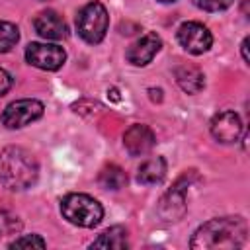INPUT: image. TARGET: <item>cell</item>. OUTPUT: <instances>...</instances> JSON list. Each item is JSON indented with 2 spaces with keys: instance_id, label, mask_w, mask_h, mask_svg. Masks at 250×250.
<instances>
[{
  "instance_id": "obj_1",
  "label": "cell",
  "mask_w": 250,
  "mask_h": 250,
  "mask_svg": "<svg viewBox=\"0 0 250 250\" xmlns=\"http://www.w3.org/2000/svg\"><path fill=\"white\" fill-rule=\"evenodd\" d=\"M248 225L242 217H217L203 223L191 236V248H240L246 242Z\"/></svg>"
},
{
  "instance_id": "obj_2",
  "label": "cell",
  "mask_w": 250,
  "mask_h": 250,
  "mask_svg": "<svg viewBox=\"0 0 250 250\" xmlns=\"http://www.w3.org/2000/svg\"><path fill=\"white\" fill-rule=\"evenodd\" d=\"M39 176L37 160L21 146H6L0 152V182L12 191L27 189Z\"/></svg>"
},
{
  "instance_id": "obj_3",
  "label": "cell",
  "mask_w": 250,
  "mask_h": 250,
  "mask_svg": "<svg viewBox=\"0 0 250 250\" xmlns=\"http://www.w3.org/2000/svg\"><path fill=\"white\" fill-rule=\"evenodd\" d=\"M61 213L68 223L76 227L92 229L100 225L104 217V207L100 205L98 199L86 193H68L61 201Z\"/></svg>"
},
{
  "instance_id": "obj_4",
  "label": "cell",
  "mask_w": 250,
  "mask_h": 250,
  "mask_svg": "<svg viewBox=\"0 0 250 250\" xmlns=\"http://www.w3.org/2000/svg\"><path fill=\"white\" fill-rule=\"evenodd\" d=\"M107 25H109V16H107V10L102 2H90L86 4L78 16H76V29H78V35L86 41V43H100L104 37H105V31H107Z\"/></svg>"
},
{
  "instance_id": "obj_5",
  "label": "cell",
  "mask_w": 250,
  "mask_h": 250,
  "mask_svg": "<svg viewBox=\"0 0 250 250\" xmlns=\"http://www.w3.org/2000/svg\"><path fill=\"white\" fill-rule=\"evenodd\" d=\"M189 174L186 172L158 201V215L162 221L166 223H176L184 217L188 203H186V193H188V186H189Z\"/></svg>"
},
{
  "instance_id": "obj_6",
  "label": "cell",
  "mask_w": 250,
  "mask_h": 250,
  "mask_svg": "<svg viewBox=\"0 0 250 250\" xmlns=\"http://www.w3.org/2000/svg\"><path fill=\"white\" fill-rule=\"evenodd\" d=\"M41 115H43V104L39 100L25 98V100H16L6 105L2 113V123L8 129H20V127L33 123Z\"/></svg>"
},
{
  "instance_id": "obj_7",
  "label": "cell",
  "mask_w": 250,
  "mask_h": 250,
  "mask_svg": "<svg viewBox=\"0 0 250 250\" xmlns=\"http://www.w3.org/2000/svg\"><path fill=\"white\" fill-rule=\"evenodd\" d=\"M25 61L41 70H59L66 61V53L55 43H29L25 47Z\"/></svg>"
},
{
  "instance_id": "obj_8",
  "label": "cell",
  "mask_w": 250,
  "mask_h": 250,
  "mask_svg": "<svg viewBox=\"0 0 250 250\" xmlns=\"http://www.w3.org/2000/svg\"><path fill=\"white\" fill-rule=\"evenodd\" d=\"M178 41H180V45L188 53L201 55V53H205L211 47L213 35H211V31L203 23H199V21H186V23H182L178 27Z\"/></svg>"
},
{
  "instance_id": "obj_9",
  "label": "cell",
  "mask_w": 250,
  "mask_h": 250,
  "mask_svg": "<svg viewBox=\"0 0 250 250\" xmlns=\"http://www.w3.org/2000/svg\"><path fill=\"white\" fill-rule=\"evenodd\" d=\"M211 135L219 143H236L242 135V121L234 111H221L211 119Z\"/></svg>"
},
{
  "instance_id": "obj_10",
  "label": "cell",
  "mask_w": 250,
  "mask_h": 250,
  "mask_svg": "<svg viewBox=\"0 0 250 250\" xmlns=\"http://www.w3.org/2000/svg\"><path fill=\"white\" fill-rule=\"evenodd\" d=\"M160 47H162L160 37H158L156 33L148 31V33H145L143 37H139V39L127 49V61H129L131 64H135V66H145V64H148V62L154 59V55L160 51Z\"/></svg>"
},
{
  "instance_id": "obj_11",
  "label": "cell",
  "mask_w": 250,
  "mask_h": 250,
  "mask_svg": "<svg viewBox=\"0 0 250 250\" xmlns=\"http://www.w3.org/2000/svg\"><path fill=\"white\" fill-rule=\"evenodd\" d=\"M154 133L143 123L131 125L123 135V146L131 156H143L154 146Z\"/></svg>"
},
{
  "instance_id": "obj_12",
  "label": "cell",
  "mask_w": 250,
  "mask_h": 250,
  "mask_svg": "<svg viewBox=\"0 0 250 250\" xmlns=\"http://www.w3.org/2000/svg\"><path fill=\"white\" fill-rule=\"evenodd\" d=\"M35 31L47 41H61L66 37V23L55 10H43L33 20Z\"/></svg>"
},
{
  "instance_id": "obj_13",
  "label": "cell",
  "mask_w": 250,
  "mask_h": 250,
  "mask_svg": "<svg viewBox=\"0 0 250 250\" xmlns=\"http://www.w3.org/2000/svg\"><path fill=\"white\" fill-rule=\"evenodd\" d=\"M176 82L178 86L188 92V94H197L203 86H205V80H203V72L197 68V66H191V64H180L176 68Z\"/></svg>"
},
{
  "instance_id": "obj_14",
  "label": "cell",
  "mask_w": 250,
  "mask_h": 250,
  "mask_svg": "<svg viewBox=\"0 0 250 250\" xmlns=\"http://www.w3.org/2000/svg\"><path fill=\"white\" fill-rule=\"evenodd\" d=\"M164 176H166V160L162 156H154V158L145 160L137 172V180L145 186L160 184L164 180Z\"/></svg>"
},
{
  "instance_id": "obj_15",
  "label": "cell",
  "mask_w": 250,
  "mask_h": 250,
  "mask_svg": "<svg viewBox=\"0 0 250 250\" xmlns=\"http://www.w3.org/2000/svg\"><path fill=\"white\" fill-rule=\"evenodd\" d=\"M90 248H117V250H123L127 248V230L125 227H111L107 230H104L92 244Z\"/></svg>"
},
{
  "instance_id": "obj_16",
  "label": "cell",
  "mask_w": 250,
  "mask_h": 250,
  "mask_svg": "<svg viewBox=\"0 0 250 250\" xmlns=\"http://www.w3.org/2000/svg\"><path fill=\"white\" fill-rule=\"evenodd\" d=\"M100 186L104 189H121L125 184H127V174L115 166V164H109L105 166L102 172H100V178H98Z\"/></svg>"
},
{
  "instance_id": "obj_17",
  "label": "cell",
  "mask_w": 250,
  "mask_h": 250,
  "mask_svg": "<svg viewBox=\"0 0 250 250\" xmlns=\"http://www.w3.org/2000/svg\"><path fill=\"white\" fill-rule=\"evenodd\" d=\"M20 39V29L10 21H0V53H8L16 47Z\"/></svg>"
},
{
  "instance_id": "obj_18",
  "label": "cell",
  "mask_w": 250,
  "mask_h": 250,
  "mask_svg": "<svg viewBox=\"0 0 250 250\" xmlns=\"http://www.w3.org/2000/svg\"><path fill=\"white\" fill-rule=\"evenodd\" d=\"M21 229V223L18 221L16 215L0 209V236H6V234H14Z\"/></svg>"
},
{
  "instance_id": "obj_19",
  "label": "cell",
  "mask_w": 250,
  "mask_h": 250,
  "mask_svg": "<svg viewBox=\"0 0 250 250\" xmlns=\"http://www.w3.org/2000/svg\"><path fill=\"white\" fill-rule=\"evenodd\" d=\"M10 248H45V240L39 234H23L8 244Z\"/></svg>"
},
{
  "instance_id": "obj_20",
  "label": "cell",
  "mask_w": 250,
  "mask_h": 250,
  "mask_svg": "<svg viewBox=\"0 0 250 250\" xmlns=\"http://www.w3.org/2000/svg\"><path fill=\"white\" fill-rule=\"evenodd\" d=\"M193 4L205 12H221L227 10L232 4V0H193Z\"/></svg>"
},
{
  "instance_id": "obj_21",
  "label": "cell",
  "mask_w": 250,
  "mask_h": 250,
  "mask_svg": "<svg viewBox=\"0 0 250 250\" xmlns=\"http://www.w3.org/2000/svg\"><path fill=\"white\" fill-rule=\"evenodd\" d=\"M10 86H12V76L4 68H0V98L10 90Z\"/></svg>"
},
{
  "instance_id": "obj_22",
  "label": "cell",
  "mask_w": 250,
  "mask_h": 250,
  "mask_svg": "<svg viewBox=\"0 0 250 250\" xmlns=\"http://www.w3.org/2000/svg\"><path fill=\"white\" fill-rule=\"evenodd\" d=\"M248 37H244V41H242V45H240V51H242V59H244V62L248 64L250 62V59H248Z\"/></svg>"
},
{
  "instance_id": "obj_23",
  "label": "cell",
  "mask_w": 250,
  "mask_h": 250,
  "mask_svg": "<svg viewBox=\"0 0 250 250\" xmlns=\"http://www.w3.org/2000/svg\"><path fill=\"white\" fill-rule=\"evenodd\" d=\"M107 96H109L113 102H119V92H117V88H111V90L107 92Z\"/></svg>"
},
{
  "instance_id": "obj_24",
  "label": "cell",
  "mask_w": 250,
  "mask_h": 250,
  "mask_svg": "<svg viewBox=\"0 0 250 250\" xmlns=\"http://www.w3.org/2000/svg\"><path fill=\"white\" fill-rule=\"evenodd\" d=\"M158 2H162V4H168V2H176V0H158Z\"/></svg>"
}]
</instances>
